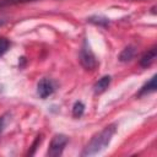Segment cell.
Masks as SVG:
<instances>
[{
    "label": "cell",
    "mask_w": 157,
    "mask_h": 157,
    "mask_svg": "<svg viewBox=\"0 0 157 157\" xmlns=\"http://www.w3.org/2000/svg\"><path fill=\"white\" fill-rule=\"evenodd\" d=\"M115 131H117V124H110L105 126L103 130H101L90 140V142L86 145L85 150L82 151V156H92L103 151L109 145Z\"/></svg>",
    "instance_id": "6da1fadb"
},
{
    "label": "cell",
    "mask_w": 157,
    "mask_h": 157,
    "mask_svg": "<svg viewBox=\"0 0 157 157\" xmlns=\"http://www.w3.org/2000/svg\"><path fill=\"white\" fill-rule=\"evenodd\" d=\"M12 1H17L18 2V1H34V0H12Z\"/></svg>",
    "instance_id": "4fadbf2b"
},
{
    "label": "cell",
    "mask_w": 157,
    "mask_h": 157,
    "mask_svg": "<svg viewBox=\"0 0 157 157\" xmlns=\"http://www.w3.org/2000/svg\"><path fill=\"white\" fill-rule=\"evenodd\" d=\"M155 91H156V76H152V77H151V80H150L147 83H145V85L140 88V91H139L137 96H139V97H141V96L148 94V93L155 92Z\"/></svg>",
    "instance_id": "52a82bcc"
},
{
    "label": "cell",
    "mask_w": 157,
    "mask_h": 157,
    "mask_svg": "<svg viewBox=\"0 0 157 157\" xmlns=\"http://www.w3.org/2000/svg\"><path fill=\"white\" fill-rule=\"evenodd\" d=\"M9 45H10V42L5 37H0V56L6 53V50L9 49Z\"/></svg>",
    "instance_id": "30bf717a"
},
{
    "label": "cell",
    "mask_w": 157,
    "mask_h": 157,
    "mask_svg": "<svg viewBox=\"0 0 157 157\" xmlns=\"http://www.w3.org/2000/svg\"><path fill=\"white\" fill-rule=\"evenodd\" d=\"M6 21H7V20H6L5 17H0V27H1L4 23H6Z\"/></svg>",
    "instance_id": "7c38bea8"
},
{
    "label": "cell",
    "mask_w": 157,
    "mask_h": 157,
    "mask_svg": "<svg viewBox=\"0 0 157 157\" xmlns=\"http://www.w3.org/2000/svg\"><path fill=\"white\" fill-rule=\"evenodd\" d=\"M5 121H6V115L0 117V132L2 131V129H4V126H5Z\"/></svg>",
    "instance_id": "8fae6325"
},
{
    "label": "cell",
    "mask_w": 157,
    "mask_h": 157,
    "mask_svg": "<svg viewBox=\"0 0 157 157\" xmlns=\"http://www.w3.org/2000/svg\"><path fill=\"white\" fill-rule=\"evenodd\" d=\"M37 92L39 94L40 98H47L48 96H50L54 92V85L49 78H42L38 82L37 86Z\"/></svg>",
    "instance_id": "277c9868"
},
{
    "label": "cell",
    "mask_w": 157,
    "mask_h": 157,
    "mask_svg": "<svg viewBox=\"0 0 157 157\" xmlns=\"http://www.w3.org/2000/svg\"><path fill=\"white\" fill-rule=\"evenodd\" d=\"M83 110H85L83 103L76 102V103L74 104V107H72V115H74L75 118H80V117L83 114Z\"/></svg>",
    "instance_id": "9c48e42d"
},
{
    "label": "cell",
    "mask_w": 157,
    "mask_h": 157,
    "mask_svg": "<svg viewBox=\"0 0 157 157\" xmlns=\"http://www.w3.org/2000/svg\"><path fill=\"white\" fill-rule=\"evenodd\" d=\"M80 63L87 70H92L97 65L96 56H94V54L92 53V50L90 49V47L87 45L86 42H85V44H83V47L80 52Z\"/></svg>",
    "instance_id": "3957f363"
},
{
    "label": "cell",
    "mask_w": 157,
    "mask_h": 157,
    "mask_svg": "<svg viewBox=\"0 0 157 157\" xmlns=\"http://www.w3.org/2000/svg\"><path fill=\"white\" fill-rule=\"evenodd\" d=\"M135 55V48L134 47H126L119 55V60L120 61H130Z\"/></svg>",
    "instance_id": "ba28073f"
},
{
    "label": "cell",
    "mask_w": 157,
    "mask_h": 157,
    "mask_svg": "<svg viewBox=\"0 0 157 157\" xmlns=\"http://www.w3.org/2000/svg\"><path fill=\"white\" fill-rule=\"evenodd\" d=\"M69 139L63 135V134H58L55 135L52 141H50V145H49V148H48V156H52V157H56V156H60L67 144Z\"/></svg>",
    "instance_id": "7a4b0ae2"
},
{
    "label": "cell",
    "mask_w": 157,
    "mask_h": 157,
    "mask_svg": "<svg viewBox=\"0 0 157 157\" xmlns=\"http://www.w3.org/2000/svg\"><path fill=\"white\" fill-rule=\"evenodd\" d=\"M110 76H103V77H101L96 83H94V86H93V92L96 93V94H101V93H103L107 88H108V86H109V83H110Z\"/></svg>",
    "instance_id": "5b68a950"
},
{
    "label": "cell",
    "mask_w": 157,
    "mask_h": 157,
    "mask_svg": "<svg viewBox=\"0 0 157 157\" xmlns=\"http://www.w3.org/2000/svg\"><path fill=\"white\" fill-rule=\"evenodd\" d=\"M156 59V47H152L150 50H147V53H145L142 55V58L140 59V65L142 67H148Z\"/></svg>",
    "instance_id": "8992f818"
}]
</instances>
